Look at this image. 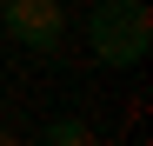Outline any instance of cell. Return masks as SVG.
Returning a JSON list of instances; mask_svg holds the SVG:
<instances>
[{"instance_id":"cell-1","label":"cell","mask_w":153,"mask_h":146,"mask_svg":"<svg viewBox=\"0 0 153 146\" xmlns=\"http://www.w3.org/2000/svg\"><path fill=\"white\" fill-rule=\"evenodd\" d=\"M87 46H93L100 66H140L146 46H153V7L146 0H93Z\"/></svg>"},{"instance_id":"cell-2","label":"cell","mask_w":153,"mask_h":146,"mask_svg":"<svg viewBox=\"0 0 153 146\" xmlns=\"http://www.w3.org/2000/svg\"><path fill=\"white\" fill-rule=\"evenodd\" d=\"M0 27L13 33V46H27V53H60L67 7L60 0H7V7H0Z\"/></svg>"},{"instance_id":"cell-3","label":"cell","mask_w":153,"mask_h":146,"mask_svg":"<svg viewBox=\"0 0 153 146\" xmlns=\"http://www.w3.org/2000/svg\"><path fill=\"white\" fill-rule=\"evenodd\" d=\"M40 139H47V146H93L100 133H93V119H80V113H53V119L40 126Z\"/></svg>"},{"instance_id":"cell-4","label":"cell","mask_w":153,"mask_h":146,"mask_svg":"<svg viewBox=\"0 0 153 146\" xmlns=\"http://www.w3.org/2000/svg\"><path fill=\"white\" fill-rule=\"evenodd\" d=\"M0 146H7V126H0Z\"/></svg>"},{"instance_id":"cell-5","label":"cell","mask_w":153,"mask_h":146,"mask_svg":"<svg viewBox=\"0 0 153 146\" xmlns=\"http://www.w3.org/2000/svg\"><path fill=\"white\" fill-rule=\"evenodd\" d=\"M0 7H7V0H0Z\"/></svg>"}]
</instances>
